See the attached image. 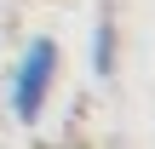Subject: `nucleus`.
I'll return each mask as SVG.
<instances>
[{
	"mask_svg": "<svg viewBox=\"0 0 155 149\" xmlns=\"http://www.w3.org/2000/svg\"><path fill=\"white\" fill-rule=\"evenodd\" d=\"M58 69H63V57H58V40H29L23 46V57H17V75H12V115L23 121V126H35L40 115H46V98H52V86H58Z\"/></svg>",
	"mask_w": 155,
	"mask_h": 149,
	"instance_id": "1",
	"label": "nucleus"
},
{
	"mask_svg": "<svg viewBox=\"0 0 155 149\" xmlns=\"http://www.w3.org/2000/svg\"><path fill=\"white\" fill-rule=\"evenodd\" d=\"M92 69H98V75L115 69V17H109V11H104L98 29H92Z\"/></svg>",
	"mask_w": 155,
	"mask_h": 149,
	"instance_id": "2",
	"label": "nucleus"
}]
</instances>
